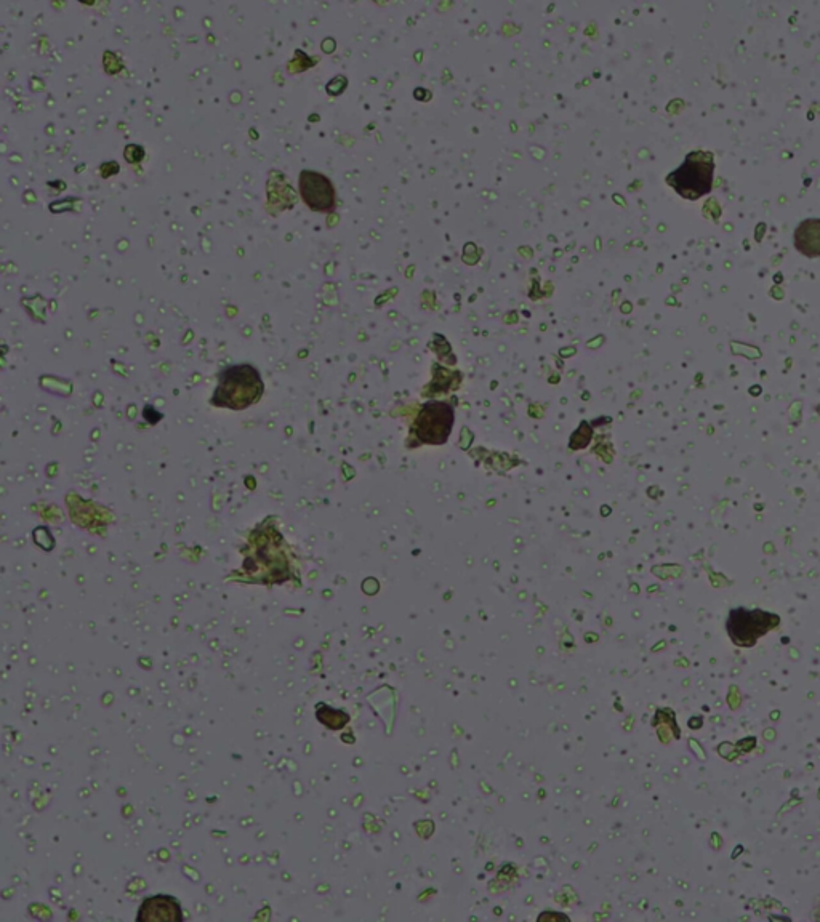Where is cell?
Masks as SVG:
<instances>
[{"label": "cell", "instance_id": "4", "mask_svg": "<svg viewBox=\"0 0 820 922\" xmlns=\"http://www.w3.org/2000/svg\"><path fill=\"white\" fill-rule=\"evenodd\" d=\"M777 625V615L761 610L736 609L729 614L728 633L737 646L750 647Z\"/></svg>", "mask_w": 820, "mask_h": 922}, {"label": "cell", "instance_id": "6", "mask_svg": "<svg viewBox=\"0 0 820 922\" xmlns=\"http://www.w3.org/2000/svg\"><path fill=\"white\" fill-rule=\"evenodd\" d=\"M137 919L143 922H177L183 919V913L177 898L170 895H153L141 903Z\"/></svg>", "mask_w": 820, "mask_h": 922}, {"label": "cell", "instance_id": "7", "mask_svg": "<svg viewBox=\"0 0 820 922\" xmlns=\"http://www.w3.org/2000/svg\"><path fill=\"white\" fill-rule=\"evenodd\" d=\"M793 242H795L796 250L803 253L804 257H820L819 218H809L800 223L793 236Z\"/></svg>", "mask_w": 820, "mask_h": 922}, {"label": "cell", "instance_id": "5", "mask_svg": "<svg viewBox=\"0 0 820 922\" xmlns=\"http://www.w3.org/2000/svg\"><path fill=\"white\" fill-rule=\"evenodd\" d=\"M298 189L303 202L310 207L313 212L329 213L334 212L337 205V196L332 181L319 172L313 170H303L298 178Z\"/></svg>", "mask_w": 820, "mask_h": 922}, {"label": "cell", "instance_id": "3", "mask_svg": "<svg viewBox=\"0 0 820 922\" xmlns=\"http://www.w3.org/2000/svg\"><path fill=\"white\" fill-rule=\"evenodd\" d=\"M715 161L708 151L689 153L683 164L667 177L668 185L684 199L697 201L712 193Z\"/></svg>", "mask_w": 820, "mask_h": 922}, {"label": "cell", "instance_id": "2", "mask_svg": "<svg viewBox=\"0 0 820 922\" xmlns=\"http://www.w3.org/2000/svg\"><path fill=\"white\" fill-rule=\"evenodd\" d=\"M263 391L265 385L254 365H231L218 375L212 404L222 409L246 410L260 401Z\"/></svg>", "mask_w": 820, "mask_h": 922}, {"label": "cell", "instance_id": "8", "mask_svg": "<svg viewBox=\"0 0 820 922\" xmlns=\"http://www.w3.org/2000/svg\"><path fill=\"white\" fill-rule=\"evenodd\" d=\"M145 157V151L138 145H129L125 148V161L137 164Z\"/></svg>", "mask_w": 820, "mask_h": 922}, {"label": "cell", "instance_id": "1", "mask_svg": "<svg viewBox=\"0 0 820 922\" xmlns=\"http://www.w3.org/2000/svg\"><path fill=\"white\" fill-rule=\"evenodd\" d=\"M289 551L286 540L276 527L271 524L258 527L250 535L246 551H242V572L249 577L250 582L263 585L287 582L294 578Z\"/></svg>", "mask_w": 820, "mask_h": 922}]
</instances>
